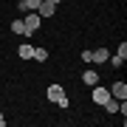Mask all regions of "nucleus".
<instances>
[{
  "label": "nucleus",
  "mask_w": 127,
  "mask_h": 127,
  "mask_svg": "<svg viewBox=\"0 0 127 127\" xmlns=\"http://www.w3.org/2000/svg\"><path fill=\"white\" fill-rule=\"evenodd\" d=\"M40 3H42V0H20V9H23V11H37V9H40Z\"/></svg>",
  "instance_id": "nucleus-7"
},
{
  "label": "nucleus",
  "mask_w": 127,
  "mask_h": 127,
  "mask_svg": "<svg viewBox=\"0 0 127 127\" xmlns=\"http://www.w3.org/2000/svg\"><path fill=\"white\" fill-rule=\"evenodd\" d=\"M3 124H6V119H3V113H0V127H3Z\"/></svg>",
  "instance_id": "nucleus-13"
},
{
  "label": "nucleus",
  "mask_w": 127,
  "mask_h": 127,
  "mask_svg": "<svg viewBox=\"0 0 127 127\" xmlns=\"http://www.w3.org/2000/svg\"><path fill=\"white\" fill-rule=\"evenodd\" d=\"M11 31L14 34H26V23H23V20H14V23H11Z\"/></svg>",
  "instance_id": "nucleus-11"
},
{
  "label": "nucleus",
  "mask_w": 127,
  "mask_h": 127,
  "mask_svg": "<svg viewBox=\"0 0 127 127\" xmlns=\"http://www.w3.org/2000/svg\"><path fill=\"white\" fill-rule=\"evenodd\" d=\"M110 96L119 99V102H124V99H127V85H124V82H116V85L110 88Z\"/></svg>",
  "instance_id": "nucleus-3"
},
{
  "label": "nucleus",
  "mask_w": 127,
  "mask_h": 127,
  "mask_svg": "<svg viewBox=\"0 0 127 127\" xmlns=\"http://www.w3.org/2000/svg\"><path fill=\"white\" fill-rule=\"evenodd\" d=\"M51 3H54V6H57V3H62V0H51Z\"/></svg>",
  "instance_id": "nucleus-14"
},
{
  "label": "nucleus",
  "mask_w": 127,
  "mask_h": 127,
  "mask_svg": "<svg viewBox=\"0 0 127 127\" xmlns=\"http://www.w3.org/2000/svg\"><path fill=\"white\" fill-rule=\"evenodd\" d=\"M31 59H37V62H45V59H48V51L45 48H34V57Z\"/></svg>",
  "instance_id": "nucleus-10"
},
{
  "label": "nucleus",
  "mask_w": 127,
  "mask_h": 127,
  "mask_svg": "<svg viewBox=\"0 0 127 127\" xmlns=\"http://www.w3.org/2000/svg\"><path fill=\"white\" fill-rule=\"evenodd\" d=\"M124 59H127V57H122V54H116V57H110V62H113L116 68H122V65H124Z\"/></svg>",
  "instance_id": "nucleus-12"
},
{
  "label": "nucleus",
  "mask_w": 127,
  "mask_h": 127,
  "mask_svg": "<svg viewBox=\"0 0 127 127\" xmlns=\"http://www.w3.org/2000/svg\"><path fill=\"white\" fill-rule=\"evenodd\" d=\"M54 9H57V6L51 3V0H42L40 9H37V14H40V17H54Z\"/></svg>",
  "instance_id": "nucleus-5"
},
{
  "label": "nucleus",
  "mask_w": 127,
  "mask_h": 127,
  "mask_svg": "<svg viewBox=\"0 0 127 127\" xmlns=\"http://www.w3.org/2000/svg\"><path fill=\"white\" fill-rule=\"evenodd\" d=\"M40 14H37V11H28V17L23 20V23H26V34H34L37 31V28H40Z\"/></svg>",
  "instance_id": "nucleus-1"
},
{
  "label": "nucleus",
  "mask_w": 127,
  "mask_h": 127,
  "mask_svg": "<svg viewBox=\"0 0 127 127\" xmlns=\"http://www.w3.org/2000/svg\"><path fill=\"white\" fill-rule=\"evenodd\" d=\"M45 96H48L51 102H59V99H62V96H65V91H62V85H57V82H54V85H48Z\"/></svg>",
  "instance_id": "nucleus-4"
},
{
  "label": "nucleus",
  "mask_w": 127,
  "mask_h": 127,
  "mask_svg": "<svg viewBox=\"0 0 127 127\" xmlns=\"http://www.w3.org/2000/svg\"><path fill=\"white\" fill-rule=\"evenodd\" d=\"M17 54H20V59H31V57H34V48H31V45H20Z\"/></svg>",
  "instance_id": "nucleus-9"
},
{
  "label": "nucleus",
  "mask_w": 127,
  "mask_h": 127,
  "mask_svg": "<svg viewBox=\"0 0 127 127\" xmlns=\"http://www.w3.org/2000/svg\"><path fill=\"white\" fill-rule=\"evenodd\" d=\"M82 79H85V85H99V73H96V71H85V73H82Z\"/></svg>",
  "instance_id": "nucleus-8"
},
{
  "label": "nucleus",
  "mask_w": 127,
  "mask_h": 127,
  "mask_svg": "<svg viewBox=\"0 0 127 127\" xmlns=\"http://www.w3.org/2000/svg\"><path fill=\"white\" fill-rule=\"evenodd\" d=\"M91 99H93L96 104H104V102L110 99V91H107V88H102V85H93V93H91Z\"/></svg>",
  "instance_id": "nucleus-2"
},
{
  "label": "nucleus",
  "mask_w": 127,
  "mask_h": 127,
  "mask_svg": "<svg viewBox=\"0 0 127 127\" xmlns=\"http://www.w3.org/2000/svg\"><path fill=\"white\" fill-rule=\"evenodd\" d=\"M107 59H110V54H107V51H104V48H99V51H91V62H107Z\"/></svg>",
  "instance_id": "nucleus-6"
}]
</instances>
